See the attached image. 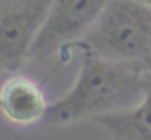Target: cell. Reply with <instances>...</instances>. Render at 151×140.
I'll use <instances>...</instances> for the list:
<instances>
[{"label": "cell", "mask_w": 151, "mask_h": 140, "mask_svg": "<svg viewBox=\"0 0 151 140\" xmlns=\"http://www.w3.org/2000/svg\"><path fill=\"white\" fill-rule=\"evenodd\" d=\"M151 71L138 63H121L86 52L73 86L48 106V125L94 121L136 106L145 92Z\"/></svg>", "instance_id": "obj_1"}, {"label": "cell", "mask_w": 151, "mask_h": 140, "mask_svg": "<svg viewBox=\"0 0 151 140\" xmlns=\"http://www.w3.org/2000/svg\"><path fill=\"white\" fill-rule=\"evenodd\" d=\"M82 44L100 58L144 65L151 59V6L138 0H111Z\"/></svg>", "instance_id": "obj_2"}, {"label": "cell", "mask_w": 151, "mask_h": 140, "mask_svg": "<svg viewBox=\"0 0 151 140\" xmlns=\"http://www.w3.org/2000/svg\"><path fill=\"white\" fill-rule=\"evenodd\" d=\"M111 0H52L31 46L29 58H48L86 37Z\"/></svg>", "instance_id": "obj_3"}, {"label": "cell", "mask_w": 151, "mask_h": 140, "mask_svg": "<svg viewBox=\"0 0 151 140\" xmlns=\"http://www.w3.org/2000/svg\"><path fill=\"white\" fill-rule=\"evenodd\" d=\"M52 0H23L0 17V69L14 73L29 58L31 46Z\"/></svg>", "instance_id": "obj_4"}, {"label": "cell", "mask_w": 151, "mask_h": 140, "mask_svg": "<svg viewBox=\"0 0 151 140\" xmlns=\"http://www.w3.org/2000/svg\"><path fill=\"white\" fill-rule=\"evenodd\" d=\"M48 106L44 90L29 77L14 75L0 86V113L12 125L31 127L44 121Z\"/></svg>", "instance_id": "obj_5"}, {"label": "cell", "mask_w": 151, "mask_h": 140, "mask_svg": "<svg viewBox=\"0 0 151 140\" xmlns=\"http://www.w3.org/2000/svg\"><path fill=\"white\" fill-rule=\"evenodd\" d=\"M92 123L107 131L113 140H151V73L145 92L136 106L96 117Z\"/></svg>", "instance_id": "obj_6"}, {"label": "cell", "mask_w": 151, "mask_h": 140, "mask_svg": "<svg viewBox=\"0 0 151 140\" xmlns=\"http://www.w3.org/2000/svg\"><path fill=\"white\" fill-rule=\"evenodd\" d=\"M138 2H142V4H147V6H151V0H138Z\"/></svg>", "instance_id": "obj_7"}, {"label": "cell", "mask_w": 151, "mask_h": 140, "mask_svg": "<svg viewBox=\"0 0 151 140\" xmlns=\"http://www.w3.org/2000/svg\"><path fill=\"white\" fill-rule=\"evenodd\" d=\"M144 65H145V67H147V69L151 71V59H149V62H145V63H144Z\"/></svg>", "instance_id": "obj_8"}]
</instances>
